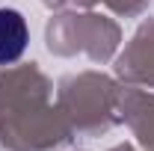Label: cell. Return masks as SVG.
I'll return each instance as SVG.
<instances>
[{
	"mask_svg": "<svg viewBox=\"0 0 154 151\" xmlns=\"http://www.w3.org/2000/svg\"><path fill=\"white\" fill-rule=\"evenodd\" d=\"M27 21L15 9H0V65H9L27 51Z\"/></svg>",
	"mask_w": 154,
	"mask_h": 151,
	"instance_id": "1",
	"label": "cell"
}]
</instances>
